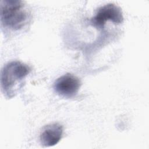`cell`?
Here are the masks:
<instances>
[{
	"mask_svg": "<svg viewBox=\"0 0 149 149\" xmlns=\"http://www.w3.org/2000/svg\"><path fill=\"white\" fill-rule=\"evenodd\" d=\"M81 85V81L76 76L66 73L55 80L54 88L59 95L66 98H72L77 94Z\"/></svg>",
	"mask_w": 149,
	"mask_h": 149,
	"instance_id": "cell-4",
	"label": "cell"
},
{
	"mask_svg": "<svg viewBox=\"0 0 149 149\" xmlns=\"http://www.w3.org/2000/svg\"><path fill=\"white\" fill-rule=\"evenodd\" d=\"M0 15L2 23L13 30L22 29L28 20L24 2L19 0L1 1Z\"/></svg>",
	"mask_w": 149,
	"mask_h": 149,
	"instance_id": "cell-2",
	"label": "cell"
},
{
	"mask_svg": "<svg viewBox=\"0 0 149 149\" xmlns=\"http://www.w3.org/2000/svg\"><path fill=\"white\" fill-rule=\"evenodd\" d=\"M30 68L18 61L6 63L1 70V84L4 95L9 98L15 96L16 86L30 73Z\"/></svg>",
	"mask_w": 149,
	"mask_h": 149,
	"instance_id": "cell-1",
	"label": "cell"
},
{
	"mask_svg": "<svg viewBox=\"0 0 149 149\" xmlns=\"http://www.w3.org/2000/svg\"><path fill=\"white\" fill-rule=\"evenodd\" d=\"M123 19L120 8L114 3H108L98 9L95 15L91 19V23L97 27L102 28L107 21L120 24L123 22Z\"/></svg>",
	"mask_w": 149,
	"mask_h": 149,
	"instance_id": "cell-3",
	"label": "cell"
},
{
	"mask_svg": "<svg viewBox=\"0 0 149 149\" xmlns=\"http://www.w3.org/2000/svg\"><path fill=\"white\" fill-rule=\"evenodd\" d=\"M63 132V126L59 123H53L45 126L40 136L41 144L47 147L56 145L61 140Z\"/></svg>",
	"mask_w": 149,
	"mask_h": 149,
	"instance_id": "cell-5",
	"label": "cell"
}]
</instances>
